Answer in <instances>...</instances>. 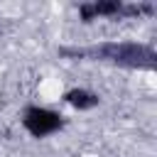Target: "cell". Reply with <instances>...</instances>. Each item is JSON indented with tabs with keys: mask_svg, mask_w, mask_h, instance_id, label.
<instances>
[{
	"mask_svg": "<svg viewBox=\"0 0 157 157\" xmlns=\"http://www.w3.org/2000/svg\"><path fill=\"white\" fill-rule=\"evenodd\" d=\"M61 56L71 59H91V61H105L123 69H155L157 54L152 47L140 42H101L91 47H61Z\"/></svg>",
	"mask_w": 157,
	"mask_h": 157,
	"instance_id": "6da1fadb",
	"label": "cell"
},
{
	"mask_svg": "<svg viewBox=\"0 0 157 157\" xmlns=\"http://www.w3.org/2000/svg\"><path fill=\"white\" fill-rule=\"evenodd\" d=\"M20 123L37 140H44L49 135H56V132H61L66 128V118L59 110L47 108V105H34V103H29V105L22 108Z\"/></svg>",
	"mask_w": 157,
	"mask_h": 157,
	"instance_id": "7a4b0ae2",
	"label": "cell"
},
{
	"mask_svg": "<svg viewBox=\"0 0 157 157\" xmlns=\"http://www.w3.org/2000/svg\"><path fill=\"white\" fill-rule=\"evenodd\" d=\"M152 12H155V5H150V2L125 5L123 0H93V2L78 5V17L86 25L98 17H135V15H152Z\"/></svg>",
	"mask_w": 157,
	"mask_h": 157,
	"instance_id": "3957f363",
	"label": "cell"
},
{
	"mask_svg": "<svg viewBox=\"0 0 157 157\" xmlns=\"http://www.w3.org/2000/svg\"><path fill=\"white\" fill-rule=\"evenodd\" d=\"M61 98H64L66 105H71L78 113H86V110H93V108L101 105V96L88 91V88H69Z\"/></svg>",
	"mask_w": 157,
	"mask_h": 157,
	"instance_id": "277c9868",
	"label": "cell"
}]
</instances>
